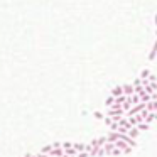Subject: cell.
<instances>
[{"instance_id": "7a4b0ae2", "label": "cell", "mask_w": 157, "mask_h": 157, "mask_svg": "<svg viewBox=\"0 0 157 157\" xmlns=\"http://www.w3.org/2000/svg\"><path fill=\"white\" fill-rule=\"evenodd\" d=\"M139 134H140V130L137 128V127H134V128H132V130H130V132H128L127 135H128L130 139H134V140H135L137 137H139Z\"/></svg>"}, {"instance_id": "6da1fadb", "label": "cell", "mask_w": 157, "mask_h": 157, "mask_svg": "<svg viewBox=\"0 0 157 157\" xmlns=\"http://www.w3.org/2000/svg\"><path fill=\"white\" fill-rule=\"evenodd\" d=\"M112 96H113V98H120V96H123V86L115 88V90L112 91Z\"/></svg>"}, {"instance_id": "277c9868", "label": "cell", "mask_w": 157, "mask_h": 157, "mask_svg": "<svg viewBox=\"0 0 157 157\" xmlns=\"http://www.w3.org/2000/svg\"><path fill=\"white\" fill-rule=\"evenodd\" d=\"M25 157H32V156H31V154H27V156H25Z\"/></svg>"}, {"instance_id": "3957f363", "label": "cell", "mask_w": 157, "mask_h": 157, "mask_svg": "<svg viewBox=\"0 0 157 157\" xmlns=\"http://www.w3.org/2000/svg\"><path fill=\"white\" fill-rule=\"evenodd\" d=\"M137 128H139L140 132H144V130H147V128H149V123H145V122H144V123H140V125L137 127Z\"/></svg>"}]
</instances>
